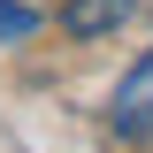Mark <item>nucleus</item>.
Segmentation results:
<instances>
[{
    "instance_id": "7ed1b4c3",
    "label": "nucleus",
    "mask_w": 153,
    "mask_h": 153,
    "mask_svg": "<svg viewBox=\"0 0 153 153\" xmlns=\"http://www.w3.org/2000/svg\"><path fill=\"white\" fill-rule=\"evenodd\" d=\"M38 23H46V16H38L31 0H0V46H16V38H31Z\"/></svg>"
},
{
    "instance_id": "f257e3e1",
    "label": "nucleus",
    "mask_w": 153,
    "mask_h": 153,
    "mask_svg": "<svg viewBox=\"0 0 153 153\" xmlns=\"http://www.w3.org/2000/svg\"><path fill=\"white\" fill-rule=\"evenodd\" d=\"M130 8L138 0H61V31L69 38H107V31L130 23Z\"/></svg>"
},
{
    "instance_id": "f03ea898",
    "label": "nucleus",
    "mask_w": 153,
    "mask_h": 153,
    "mask_svg": "<svg viewBox=\"0 0 153 153\" xmlns=\"http://www.w3.org/2000/svg\"><path fill=\"white\" fill-rule=\"evenodd\" d=\"M107 115H115V130H146V123H153V54L115 84V107Z\"/></svg>"
}]
</instances>
